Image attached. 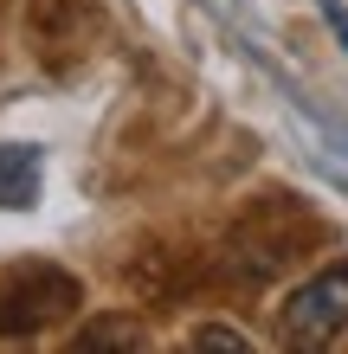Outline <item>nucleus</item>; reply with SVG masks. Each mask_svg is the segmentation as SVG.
Returning a JSON list of instances; mask_svg holds the SVG:
<instances>
[{
  "label": "nucleus",
  "mask_w": 348,
  "mask_h": 354,
  "mask_svg": "<svg viewBox=\"0 0 348 354\" xmlns=\"http://www.w3.org/2000/svg\"><path fill=\"white\" fill-rule=\"evenodd\" d=\"M77 309V283L52 264H13L0 270V335H33Z\"/></svg>",
  "instance_id": "nucleus-1"
},
{
  "label": "nucleus",
  "mask_w": 348,
  "mask_h": 354,
  "mask_svg": "<svg viewBox=\"0 0 348 354\" xmlns=\"http://www.w3.org/2000/svg\"><path fill=\"white\" fill-rule=\"evenodd\" d=\"M277 322H284V342H297V348H322L329 335H342L348 328V264H329L310 283H297L284 297Z\"/></svg>",
  "instance_id": "nucleus-2"
},
{
  "label": "nucleus",
  "mask_w": 348,
  "mask_h": 354,
  "mask_svg": "<svg viewBox=\"0 0 348 354\" xmlns=\"http://www.w3.org/2000/svg\"><path fill=\"white\" fill-rule=\"evenodd\" d=\"M39 194V149L26 142H0V213H19Z\"/></svg>",
  "instance_id": "nucleus-3"
},
{
  "label": "nucleus",
  "mask_w": 348,
  "mask_h": 354,
  "mask_svg": "<svg viewBox=\"0 0 348 354\" xmlns=\"http://www.w3.org/2000/svg\"><path fill=\"white\" fill-rule=\"evenodd\" d=\"M194 348H252V342L232 335V328H194Z\"/></svg>",
  "instance_id": "nucleus-4"
},
{
  "label": "nucleus",
  "mask_w": 348,
  "mask_h": 354,
  "mask_svg": "<svg viewBox=\"0 0 348 354\" xmlns=\"http://www.w3.org/2000/svg\"><path fill=\"white\" fill-rule=\"evenodd\" d=\"M322 19H329V32L348 46V13H342V0H322Z\"/></svg>",
  "instance_id": "nucleus-5"
}]
</instances>
